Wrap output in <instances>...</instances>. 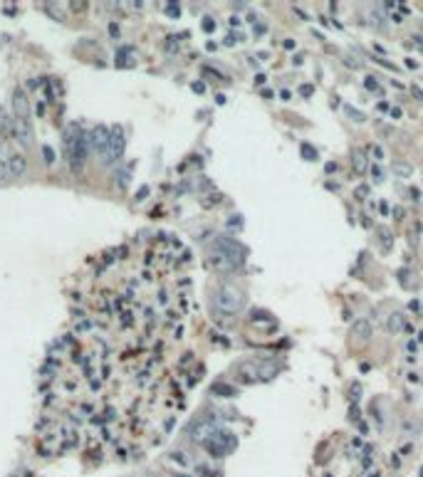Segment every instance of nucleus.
Listing matches in <instances>:
<instances>
[{"label":"nucleus","mask_w":423,"mask_h":477,"mask_svg":"<svg viewBox=\"0 0 423 477\" xmlns=\"http://www.w3.org/2000/svg\"><path fill=\"white\" fill-rule=\"evenodd\" d=\"M245 248L238 243V240H233V237H225V235H220V237H215L213 240L211 250H208V267L213 269H220V272H225V269H238L243 262H245Z\"/></svg>","instance_id":"obj_1"},{"label":"nucleus","mask_w":423,"mask_h":477,"mask_svg":"<svg viewBox=\"0 0 423 477\" xmlns=\"http://www.w3.org/2000/svg\"><path fill=\"white\" fill-rule=\"evenodd\" d=\"M282 366L285 363L280 359H255V361H243L235 368V373L238 379L248 383H268L282 371Z\"/></svg>","instance_id":"obj_2"},{"label":"nucleus","mask_w":423,"mask_h":477,"mask_svg":"<svg viewBox=\"0 0 423 477\" xmlns=\"http://www.w3.org/2000/svg\"><path fill=\"white\" fill-rule=\"evenodd\" d=\"M213 304L223 314H238L243 309V304H245V294H243V289L238 285H223L215 289Z\"/></svg>","instance_id":"obj_3"},{"label":"nucleus","mask_w":423,"mask_h":477,"mask_svg":"<svg viewBox=\"0 0 423 477\" xmlns=\"http://www.w3.org/2000/svg\"><path fill=\"white\" fill-rule=\"evenodd\" d=\"M203 445H206V450H208L211 455H215V458H225L228 453H233V450H235L238 438H235L233 433H228V430H223V428H220V430H218L211 440H206Z\"/></svg>","instance_id":"obj_4"},{"label":"nucleus","mask_w":423,"mask_h":477,"mask_svg":"<svg viewBox=\"0 0 423 477\" xmlns=\"http://www.w3.org/2000/svg\"><path fill=\"white\" fill-rule=\"evenodd\" d=\"M121 153H124V131H121V126H114L112 134H109V146L104 151V161L107 163H116L121 158Z\"/></svg>","instance_id":"obj_5"},{"label":"nucleus","mask_w":423,"mask_h":477,"mask_svg":"<svg viewBox=\"0 0 423 477\" xmlns=\"http://www.w3.org/2000/svg\"><path fill=\"white\" fill-rule=\"evenodd\" d=\"M109 134H112V129H107V126H96V129H92V134L87 136L89 151L102 153V156H104L107 146H109Z\"/></svg>","instance_id":"obj_6"},{"label":"nucleus","mask_w":423,"mask_h":477,"mask_svg":"<svg viewBox=\"0 0 423 477\" xmlns=\"http://www.w3.org/2000/svg\"><path fill=\"white\" fill-rule=\"evenodd\" d=\"M13 136L20 146H30L32 144V126H30V119H13Z\"/></svg>","instance_id":"obj_7"},{"label":"nucleus","mask_w":423,"mask_h":477,"mask_svg":"<svg viewBox=\"0 0 423 477\" xmlns=\"http://www.w3.org/2000/svg\"><path fill=\"white\" fill-rule=\"evenodd\" d=\"M218 430H220L218 423H213V420H201V423H196L191 428V435L198 440V442H206V440H211Z\"/></svg>","instance_id":"obj_8"},{"label":"nucleus","mask_w":423,"mask_h":477,"mask_svg":"<svg viewBox=\"0 0 423 477\" xmlns=\"http://www.w3.org/2000/svg\"><path fill=\"white\" fill-rule=\"evenodd\" d=\"M13 114H15V119H30V101H27V94L22 87L13 92Z\"/></svg>","instance_id":"obj_9"},{"label":"nucleus","mask_w":423,"mask_h":477,"mask_svg":"<svg viewBox=\"0 0 423 477\" xmlns=\"http://www.w3.org/2000/svg\"><path fill=\"white\" fill-rule=\"evenodd\" d=\"M5 163H8V173L15 176V178H18V176H25V171H27V158H25L22 153H18V151L10 153Z\"/></svg>","instance_id":"obj_10"},{"label":"nucleus","mask_w":423,"mask_h":477,"mask_svg":"<svg viewBox=\"0 0 423 477\" xmlns=\"http://www.w3.org/2000/svg\"><path fill=\"white\" fill-rule=\"evenodd\" d=\"M399 280H401V287H406V289H413V287L418 285V280H416V275H413L411 269H401V272H399Z\"/></svg>","instance_id":"obj_11"},{"label":"nucleus","mask_w":423,"mask_h":477,"mask_svg":"<svg viewBox=\"0 0 423 477\" xmlns=\"http://www.w3.org/2000/svg\"><path fill=\"white\" fill-rule=\"evenodd\" d=\"M406 326V322H404V314L401 312H394L391 317H388V331H401Z\"/></svg>","instance_id":"obj_12"},{"label":"nucleus","mask_w":423,"mask_h":477,"mask_svg":"<svg viewBox=\"0 0 423 477\" xmlns=\"http://www.w3.org/2000/svg\"><path fill=\"white\" fill-rule=\"evenodd\" d=\"M354 336H364V339H369V336H371V324H369L366 319H359L356 326H354Z\"/></svg>","instance_id":"obj_13"},{"label":"nucleus","mask_w":423,"mask_h":477,"mask_svg":"<svg viewBox=\"0 0 423 477\" xmlns=\"http://www.w3.org/2000/svg\"><path fill=\"white\" fill-rule=\"evenodd\" d=\"M116 64H132V47H121V50H119Z\"/></svg>","instance_id":"obj_14"},{"label":"nucleus","mask_w":423,"mask_h":477,"mask_svg":"<svg viewBox=\"0 0 423 477\" xmlns=\"http://www.w3.org/2000/svg\"><path fill=\"white\" fill-rule=\"evenodd\" d=\"M354 168L356 171H366V161L362 158V151H354Z\"/></svg>","instance_id":"obj_15"},{"label":"nucleus","mask_w":423,"mask_h":477,"mask_svg":"<svg viewBox=\"0 0 423 477\" xmlns=\"http://www.w3.org/2000/svg\"><path fill=\"white\" fill-rule=\"evenodd\" d=\"M344 112H346L349 116H351V119H356V121H364V119H366V116H364V114H359V112H356V109H354L351 104H344Z\"/></svg>","instance_id":"obj_16"},{"label":"nucleus","mask_w":423,"mask_h":477,"mask_svg":"<svg viewBox=\"0 0 423 477\" xmlns=\"http://www.w3.org/2000/svg\"><path fill=\"white\" fill-rule=\"evenodd\" d=\"M300 153H302L305 158H309V161H314V158H317V151H314L309 144H302V151H300Z\"/></svg>","instance_id":"obj_17"},{"label":"nucleus","mask_w":423,"mask_h":477,"mask_svg":"<svg viewBox=\"0 0 423 477\" xmlns=\"http://www.w3.org/2000/svg\"><path fill=\"white\" fill-rule=\"evenodd\" d=\"M8 126H13V121L5 116V112H3V109H0V134H3V131H8Z\"/></svg>","instance_id":"obj_18"},{"label":"nucleus","mask_w":423,"mask_h":477,"mask_svg":"<svg viewBox=\"0 0 423 477\" xmlns=\"http://www.w3.org/2000/svg\"><path fill=\"white\" fill-rule=\"evenodd\" d=\"M364 84H366V89H369V92H379V82H376L374 77H366Z\"/></svg>","instance_id":"obj_19"},{"label":"nucleus","mask_w":423,"mask_h":477,"mask_svg":"<svg viewBox=\"0 0 423 477\" xmlns=\"http://www.w3.org/2000/svg\"><path fill=\"white\" fill-rule=\"evenodd\" d=\"M359 393H362V386H359V383H354V386H351V391H349V398H351V403L359 401Z\"/></svg>","instance_id":"obj_20"},{"label":"nucleus","mask_w":423,"mask_h":477,"mask_svg":"<svg viewBox=\"0 0 423 477\" xmlns=\"http://www.w3.org/2000/svg\"><path fill=\"white\" fill-rule=\"evenodd\" d=\"M396 173L399 176H411V166L408 163H396Z\"/></svg>","instance_id":"obj_21"},{"label":"nucleus","mask_w":423,"mask_h":477,"mask_svg":"<svg viewBox=\"0 0 423 477\" xmlns=\"http://www.w3.org/2000/svg\"><path fill=\"white\" fill-rule=\"evenodd\" d=\"M379 237H381V243H386V245H384V250H388V248H391V232H388V230H386V232H384V230H381V232H379Z\"/></svg>","instance_id":"obj_22"},{"label":"nucleus","mask_w":423,"mask_h":477,"mask_svg":"<svg viewBox=\"0 0 423 477\" xmlns=\"http://www.w3.org/2000/svg\"><path fill=\"white\" fill-rule=\"evenodd\" d=\"M213 391H215V393H225V396H235V388H228V386H225V388H223V386H215Z\"/></svg>","instance_id":"obj_23"},{"label":"nucleus","mask_w":423,"mask_h":477,"mask_svg":"<svg viewBox=\"0 0 423 477\" xmlns=\"http://www.w3.org/2000/svg\"><path fill=\"white\" fill-rule=\"evenodd\" d=\"M203 30H206V32H213V30H215V22H213V18H203Z\"/></svg>","instance_id":"obj_24"},{"label":"nucleus","mask_w":423,"mask_h":477,"mask_svg":"<svg viewBox=\"0 0 423 477\" xmlns=\"http://www.w3.org/2000/svg\"><path fill=\"white\" fill-rule=\"evenodd\" d=\"M42 153H45V161H47V163H52V158H55L52 149H50V146H45V149H42Z\"/></svg>","instance_id":"obj_25"},{"label":"nucleus","mask_w":423,"mask_h":477,"mask_svg":"<svg viewBox=\"0 0 423 477\" xmlns=\"http://www.w3.org/2000/svg\"><path fill=\"white\" fill-rule=\"evenodd\" d=\"M8 176H10V173H8V163H5V161H0V181H3V178H8Z\"/></svg>","instance_id":"obj_26"},{"label":"nucleus","mask_w":423,"mask_h":477,"mask_svg":"<svg viewBox=\"0 0 423 477\" xmlns=\"http://www.w3.org/2000/svg\"><path fill=\"white\" fill-rule=\"evenodd\" d=\"M388 210H391V208H388V203H386V200H381V203H379V213H381V215H388Z\"/></svg>","instance_id":"obj_27"},{"label":"nucleus","mask_w":423,"mask_h":477,"mask_svg":"<svg viewBox=\"0 0 423 477\" xmlns=\"http://www.w3.org/2000/svg\"><path fill=\"white\" fill-rule=\"evenodd\" d=\"M169 15H171V18H178V5H173V3L169 5Z\"/></svg>","instance_id":"obj_28"},{"label":"nucleus","mask_w":423,"mask_h":477,"mask_svg":"<svg viewBox=\"0 0 423 477\" xmlns=\"http://www.w3.org/2000/svg\"><path fill=\"white\" fill-rule=\"evenodd\" d=\"M171 458H173V460H178V462H181V465H188V460L183 458V455H181V453H173Z\"/></svg>","instance_id":"obj_29"},{"label":"nucleus","mask_w":423,"mask_h":477,"mask_svg":"<svg viewBox=\"0 0 423 477\" xmlns=\"http://www.w3.org/2000/svg\"><path fill=\"white\" fill-rule=\"evenodd\" d=\"M374 178H376V181H381V168H379V166H374Z\"/></svg>","instance_id":"obj_30"},{"label":"nucleus","mask_w":423,"mask_h":477,"mask_svg":"<svg viewBox=\"0 0 423 477\" xmlns=\"http://www.w3.org/2000/svg\"><path fill=\"white\" fill-rule=\"evenodd\" d=\"M376 109H379V112H388V104H386V101H381V104H379Z\"/></svg>","instance_id":"obj_31"},{"label":"nucleus","mask_w":423,"mask_h":477,"mask_svg":"<svg viewBox=\"0 0 423 477\" xmlns=\"http://www.w3.org/2000/svg\"><path fill=\"white\" fill-rule=\"evenodd\" d=\"M300 92H302V96H309V94H312V89H309V84H307V89H305V87H302V89H300Z\"/></svg>","instance_id":"obj_32"},{"label":"nucleus","mask_w":423,"mask_h":477,"mask_svg":"<svg viewBox=\"0 0 423 477\" xmlns=\"http://www.w3.org/2000/svg\"><path fill=\"white\" fill-rule=\"evenodd\" d=\"M413 94L418 96V99H423V92H421V89H416V87H413Z\"/></svg>","instance_id":"obj_33"},{"label":"nucleus","mask_w":423,"mask_h":477,"mask_svg":"<svg viewBox=\"0 0 423 477\" xmlns=\"http://www.w3.org/2000/svg\"><path fill=\"white\" fill-rule=\"evenodd\" d=\"M176 477H186V475H176Z\"/></svg>","instance_id":"obj_34"}]
</instances>
